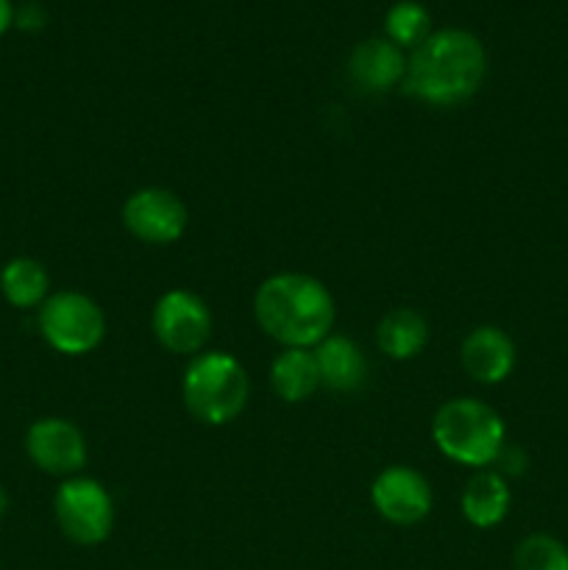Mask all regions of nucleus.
I'll return each mask as SVG.
<instances>
[{
    "label": "nucleus",
    "mask_w": 568,
    "mask_h": 570,
    "mask_svg": "<svg viewBox=\"0 0 568 570\" xmlns=\"http://www.w3.org/2000/svg\"><path fill=\"white\" fill-rule=\"evenodd\" d=\"M484 72L488 53L482 39L466 28H440L407 56L401 87L423 104L457 106L477 95Z\"/></svg>",
    "instance_id": "1"
},
{
    "label": "nucleus",
    "mask_w": 568,
    "mask_h": 570,
    "mask_svg": "<svg viewBox=\"0 0 568 570\" xmlns=\"http://www.w3.org/2000/svg\"><path fill=\"white\" fill-rule=\"evenodd\" d=\"M256 323L284 348H312L334 326V298L306 273H276L254 295Z\"/></svg>",
    "instance_id": "2"
},
{
    "label": "nucleus",
    "mask_w": 568,
    "mask_h": 570,
    "mask_svg": "<svg viewBox=\"0 0 568 570\" xmlns=\"http://www.w3.org/2000/svg\"><path fill=\"white\" fill-rule=\"evenodd\" d=\"M434 445L449 460L484 471L505 451V423L493 406L473 399L445 401L432 421Z\"/></svg>",
    "instance_id": "3"
},
{
    "label": "nucleus",
    "mask_w": 568,
    "mask_h": 570,
    "mask_svg": "<svg viewBox=\"0 0 568 570\" xmlns=\"http://www.w3.org/2000/svg\"><path fill=\"white\" fill-rule=\"evenodd\" d=\"M251 384L245 367L232 354L212 351L189 362L182 395L187 412L206 426H226L248 404Z\"/></svg>",
    "instance_id": "4"
},
{
    "label": "nucleus",
    "mask_w": 568,
    "mask_h": 570,
    "mask_svg": "<svg viewBox=\"0 0 568 570\" xmlns=\"http://www.w3.org/2000/svg\"><path fill=\"white\" fill-rule=\"evenodd\" d=\"M39 332L59 354L84 356L104 343L106 317L89 295L61 289L39 306Z\"/></svg>",
    "instance_id": "5"
},
{
    "label": "nucleus",
    "mask_w": 568,
    "mask_h": 570,
    "mask_svg": "<svg viewBox=\"0 0 568 570\" xmlns=\"http://www.w3.org/2000/svg\"><path fill=\"white\" fill-rule=\"evenodd\" d=\"M53 515L61 534L78 546H98L111 534L115 507L95 479H67L53 495Z\"/></svg>",
    "instance_id": "6"
},
{
    "label": "nucleus",
    "mask_w": 568,
    "mask_h": 570,
    "mask_svg": "<svg viewBox=\"0 0 568 570\" xmlns=\"http://www.w3.org/2000/svg\"><path fill=\"white\" fill-rule=\"evenodd\" d=\"M150 328L170 354H198L212 337V312L195 293L170 289L156 301Z\"/></svg>",
    "instance_id": "7"
},
{
    "label": "nucleus",
    "mask_w": 568,
    "mask_h": 570,
    "mask_svg": "<svg viewBox=\"0 0 568 570\" xmlns=\"http://www.w3.org/2000/svg\"><path fill=\"white\" fill-rule=\"evenodd\" d=\"M187 206L165 187L137 189L123 204V226L148 245H173L187 232Z\"/></svg>",
    "instance_id": "8"
},
{
    "label": "nucleus",
    "mask_w": 568,
    "mask_h": 570,
    "mask_svg": "<svg viewBox=\"0 0 568 570\" xmlns=\"http://www.w3.org/2000/svg\"><path fill=\"white\" fill-rule=\"evenodd\" d=\"M371 501L384 521L415 527L432 510V488L418 471L404 465L384 468L371 488Z\"/></svg>",
    "instance_id": "9"
},
{
    "label": "nucleus",
    "mask_w": 568,
    "mask_h": 570,
    "mask_svg": "<svg viewBox=\"0 0 568 570\" xmlns=\"http://www.w3.org/2000/svg\"><path fill=\"white\" fill-rule=\"evenodd\" d=\"M28 460L50 476H72L87 462V443L76 423L42 417L26 434Z\"/></svg>",
    "instance_id": "10"
},
{
    "label": "nucleus",
    "mask_w": 568,
    "mask_h": 570,
    "mask_svg": "<svg viewBox=\"0 0 568 570\" xmlns=\"http://www.w3.org/2000/svg\"><path fill=\"white\" fill-rule=\"evenodd\" d=\"M460 362L479 384H499L516 367V345L501 328L479 326L462 340Z\"/></svg>",
    "instance_id": "11"
},
{
    "label": "nucleus",
    "mask_w": 568,
    "mask_h": 570,
    "mask_svg": "<svg viewBox=\"0 0 568 570\" xmlns=\"http://www.w3.org/2000/svg\"><path fill=\"white\" fill-rule=\"evenodd\" d=\"M407 56L388 37L362 39L349 56V76L365 92H388L404 81Z\"/></svg>",
    "instance_id": "12"
},
{
    "label": "nucleus",
    "mask_w": 568,
    "mask_h": 570,
    "mask_svg": "<svg viewBox=\"0 0 568 570\" xmlns=\"http://www.w3.org/2000/svg\"><path fill=\"white\" fill-rule=\"evenodd\" d=\"M315 362L317 373H321L323 387L334 390V393H354L365 384L368 362L365 354L356 343L340 334H329L321 345H315Z\"/></svg>",
    "instance_id": "13"
},
{
    "label": "nucleus",
    "mask_w": 568,
    "mask_h": 570,
    "mask_svg": "<svg viewBox=\"0 0 568 570\" xmlns=\"http://www.w3.org/2000/svg\"><path fill=\"white\" fill-rule=\"evenodd\" d=\"M462 515L471 527L477 529H493L510 512V488H507L505 476L493 471L473 473L471 482L462 490Z\"/></svg>",
    "instance_id": "14"
},
{
    "label": "nucleus",
    "mask_w": 568,
    "mask_h": 570,
    "mask_svg": "<svg viewBox=\"0 0 568 570\" xmlns=\"http://www.w3.org/2000/svg\"><path fill=\"white\" fill-rule=\"evenodd\" d=\"M271 387L287 404H301L321 387L315 354L310 348H284L271 365Z\"/></svg>",
    "instance_id": "15"
},
{
    "label": "nucleus",
    "mask_w": 568,
    "mask_h": 570,
    "mask_svg": "<svg viewBox=\"0 0 568 570\" xmlns=\"http://www.w3.org/2000/svg\"><path fill=\"white\" fill-rule=\"evenodd\" d=\"M427 340V321H423V315H418L415 309H410V306L390 309L376 326V345L382 348V354L390 356V360H412V356L421 354Z\"/></svg>",
    "instance_id": "16"
},
{
    "label": "nucleus",
    "mask_w": 568,
    "mask_h": 570,
    "mask_svg": "<svg viewBox=\"0 0 568 570\" xmlns=\"http://www.w3.org/2000/svg\"><path fill=\"white\" fill-rule=\"evenodd\" d=\"M0 289L14 309H33L48 298L50 276L31 256H17L0 271Z\"/></svg>",
    "instance_id": "17"
},
{
    "label": "nucleus",
    "mask_w": 568,
    "mask_h": 570,
    "mask_svg": "<svg viewBox=\"0 0 568 570\" xmlns=\"http://www.w3.org/2000/svg\"><path fill=\"white\" fill-rule=\"evenodd\" d=\"M432 33V17L418 0H399L384 14V37L401 50H415Z\"/></svg>",
    "instance_id": "18"
},
{
    "label": "nucleus",
    "mask_w": 568,
    "mask_h": 570,
    "mask_svg": "<svg viewBox=\"0 0 568 570\" xmlns=\"http://www.w3.org/2000/svg\"><path fill=\"white\" fill-rule=\"evenodd\" d=\"M516 570H568V546L546 532L527 534L512 554Z\"/></svg>",
    "instance_id": "19"
},
{
    "label": "nucleus",
    "mask_w": 568,
    "mask_h": 570,
    "mask_svg": "<svg viewBox=\"0 0 568 570\" xmlns=\"http://www.w3.org/2000/svg\"><path fill=\"white\" fill-rule=\"evenodd\" d=\"M45 22H48V11H45V6L37 3V0H26V3L14 6V26L20 28V31L37 33L42 31Z\"/></svg>",
    "instance_id": "20"
},
{
    "label": "nucleus",
    "mask_w": 568,
    "mask_h": 570,
    "mask_svg": "<svg viewBox=\"0 0 568 570\" xmlns=\"http://www.w3.org/2000/svg\"><path fill=\"white\" fill-rule=\"evenodd\" d=\"M14 26V3L11 0H0V37Z\"/></svg>",
    "instance_id": "21"
},
{
    "label": "nucleus",
    "mask_w": 568,
    "mask_h": 570,
    "mask_svg": "<svg viewBox=\"0 0 568 570\" xmlns=\"http://www.w3.org/2000/svg\"><path fill=\"white\" fill-rule=\"evenodd\" d=\"M6 510H9V495H6V490L0 488V518L6 515Z\"/></svg>",
    "instance_id": "22"
}]
</instances>
